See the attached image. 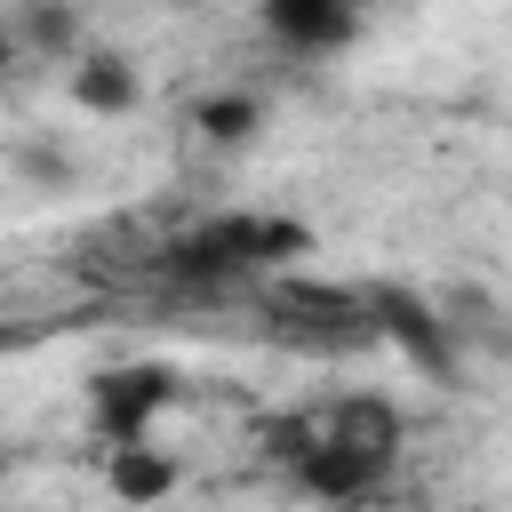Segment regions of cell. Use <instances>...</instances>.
Segmentation results:
<instances>
[{"instance_id":"3957f363","label":"cell","mask_w":512,"mask_h":512,"mask_svg":"<svg viewBox=\"0 0 512 512\" xmlns=\"http://www.w3.org/2000/svg\"><path fill=\"white\" fill-rule=\"evenodd\" d=\"M176 400L168 368H104L96 376V432L104 440H144V424Z\"/></svg>"},{"instance_id":"5b68a950","label":"cell","mask_w":512,"mask_h":512,"mask_svg":"<svg viewBox=\"0 0 512 512\" xmlns=\"http://www.w3.org/2000/svg\"><path fill=\"white\" fill-rule=\"evenodd\" d=\"M64 96H72L80 112L112 120V112H136L144 80H136V64H128V56H80V64H72V80H64Z\"/></svg>"},{"instance_id":"6da1fadb","label":"cell","mask_w":512,"mask_h":512,"mask_svg":"<svg viewBox=\"0 0 512 512\" xmlns=\"http://www.w3.org/2000/svg\"><path fill=\"white\" fill-rule=\"evenodd\" d=\"M392 456H400V408H384V400H336L288 448L296 480L320 496H368L392 472Z\"/></svg>"},{"instance_id":"277c9868","label":"cell","mask_w":512,"mask_h":512,"mask_svg":"<svg viewBox=\"0 0 512 512\" xmlns=\"http://www.w3.org/2000/svg\"><path fill=\"white\" fill-rule=\"evenodd\" d=\"M104 488H112L128 512H152V504L176 488V456H160L152 440H112V456H104Z\"/></svg>"},{"instance_id":"7a4b0ae2","label":"cell","mask_w":512,"mask_h":512,"mask_svg":"<svg viewBox=\"0 0 512 512\" xmlns=\"http://www.w3.org/2000/svg\"><path fill=\"white\" fill-rule=\"evenodd\" d=\"M256 24L288 56H344L360 40V0H256Z\"/></svg>"},{"instance_id":"8992f818","label":"cell","mask_w":512,"mask_h":512,"mask_svg":"<svg viewBox=\"0 0 512 512\" xmlns=\"http://www.w3.org/2000/svg\"><path fill=\"white\" fill-rule=\"evenodd\" d=\"M192 128H200L208 144H248V136L264 128V104H256V96H208V104L192 112Z\"/></svg>"},{"instance_id":"52a82bcc","label":"cell","mask_w":512,"mask_h":512,"mask_svg":"<svg viewBox=\"0 0 512 512\" xmlns=\"http://www.w3.org/2000/svg\"><path fill=\"white\" fill-rule=\"evenodd\" d=\"M376 320H384V328H392V336H400L416 360H440V336H432V320H424L408 296H376Z\"/></svg>"}]
</instances>
